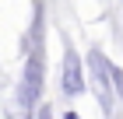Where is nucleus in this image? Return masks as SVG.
Listing matches in <instances>:
<instances>
[{
  "mask_svg": "<svg viewBox=\"0 0 123 119\" xmlns=\"http://www.w3.org/2000/svg\"><path fill=\"white\" fill-rule=\"evenodd\" d=\"M88 91V77H85V56L77 53L70 42H63V56H60V95L67 102L81 98Z\"/></svg>",
  "mask_w": 123,
  "mask_h": 119,
  "instance_id": "7ed1b4c3",
  "label": "nucleus"
},
{
  "mask_svg": "<svg viewBox=\"0 0 123 119\" xmlns=\"http://www.w3.org/2000/svg\"><path fill=\"white\" fill-rule=\"evenodd\" d=\"M60 119H81V112H77V109H67V112H63Z\"/></svg>",
  "mask_w": 123,
  "mask_h": 119,
  "instance_id": "423d86ee",
  "label": "nucleus"
},
{
  "mask_svg": "<svg viewBox=\"0 0 123 119\" xmlns=\"http://www.w3.org/2000/svg\"><path fill=\"white\" fill-rule=\"evenodd\" d=\"M42 91H46V39H35L25 49L21 77L14 84V109H21V119L35 116V105L42 102Z\"/></svg>",
  "mask_w": 123,
  "mask_h": 119,
  "instance_id": "f257e3e1",
  "label": "nucleus"
},
{
  "mask_svg": "<svg viewBox=\"0 0 123 119\" xmlns=\"http://www.w3.org/2000/svg\"><path fill=\"white\" fill-rule=\"evenodd\" d=\"M32 119H56V116H53V105H49V102H39V105H35V116H32Z\"/></svg>",
  "mask_w": 123,
  "mask_h": 119,
  "instance_id": "39448f33",
  "label": "nucleus"
},
{
  "mask_svg": "<svg viewBox=\"0 0 123 119\" xmlns=\"http://www.w3.org/2000/svg\"><path fill=\"white\" fill-rule=\"evenodd\" d=\"M85 77H88V88H92L95 98H98L102 116H113V109L120 105V98H116L113 81H109V56H105L98 46H92L85 53Z\"/></svg>",
  "mask_w": 123,
  "mask_h": 119,
  "instance_id": "f03ea898",
  "label": "nucleus"
},
{
  "mask_svg": "<svg viewBox=\"0 0 123 119\" xmlns=\"http://www.w3.org/2000/svg\"><path fill=\"white\" fill-rule=\"evenodd\" d=\"M109 81H113V91H116V98L123 102V67H120V63H113V60H109Z\"/></svg>",
  "mask_w": 123,
  "mask_h": 119,
  "instance_id": "20e7f679",
  "label": "nucleus"
}]
</instances>
